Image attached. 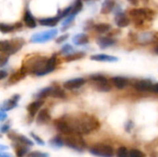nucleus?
<instances>
[{"label": "nucleus", "mask_w": 158, "mask_h": 157, "mask_svg": "<svg viewBox=\"0 0 158 157\" xmlns=\"http://www.w3.org/2000/svg\"><path fill=\"white\" fill-rule=\"evenodd\" d=\"M73 131L78 134H88L94 130H96L100 127V123L97 118L90 115H81L80 117L68 121Z\"/></svg>", "instance_id": "nucleus-1"}, {"label": "nucleus", "mask_w": 158, "mask_h": 157, "mask_svg": "<svg viewBox=\"0 0 158 157\" xmlns=\"http://www.w3.org/2000/svg\"><path fill=\"white\" fill-rule=\"evenodd\" d=\"M80 135L81 134H78V133H72V134L67 135L68 137L65 139V143L69 147L76 151H80V152L83 151L86 148V143Z\"/></svg>", "instance_id": "nucleus-2"}, {"label": "nucleus", "mask_w": 158, "mask_h": 157, "mask_svg": "<svg viewBox=\"0 0 158 157\" xmlns=\"http://www.w3.org/2000/svg\"><path fill=\"white\" fill-rule=\"evenodd\" d=\"M57 32H58V31L56 29H54V30H49V31L34 33L31 37V42L35 43L48 42V41L52 40L53 38H55L57 35Z\"/></svg>", "instance_id": "nucleus-3"}, {"label": "nucleus", "mask_w": 158, "mask_h": 157, "mask_svg": "<svg viewBox=\"0 0 158 157\" xmlns=\"http://www.w3.org/2000/svg\"><path fill=\"white\" fill-rule=\"evenodd\" d=\"M90 152L99 157H113L114 155V150L111 146L106 145V144H95L94 145L91 149Z\"/></svg>", "instance_id": "nucleus-4"}, {"label": "nucleus", "mask_w": 158, "mask_h": 157, "mask_svg": "<svg viewBox=\"0 0 158 157\" xmlns=\"http://www.w3.org/2000/svg\"><path fill=\"white\" fill-rule=\"evenodd\" d=\"M90 80L94 82L95 88L100 92H109L111 90V85L106 77L100 74H94L90 76Z\"/></svg>", "instance_id": "nucleus-5"}, {"label": "nucleus", "mask_w": 158, "mask_h": 157, "mask_svg": "<svg viewBox=\"0 0 158 157\" xmlns=\"http://www.w3.org/2000/svg\"><path fill=\"white\" fill-rule=\"evenodd\" d=\"M55 126L57 129V130H59L61 133L65 134V135H69L72 133H75L72 130V128L70 127V125L69 124V122L67 120L64 119H57L55 121Z\"/></svg>", "instance_id": "nucleus-6"}, {"label": "nucleus", "mask_w": 158, "mask_h": 157, "mask_svg": "<svg viewBox=\"0 0 158 157\" xmlns=\"http://www.w3.org/2000/svg\"><path fill=\"white\" fill-rule=\"evenodd\" d=\"M84 83H85L84 79L77 78V79H73V80H69V81H66L64 83L63 87L66 90H74V89H78V88L81 87Z\"/></svg>", "instance_id": "nucleus-7"}, {"label": "nucleus", "mask_w": 158, "mask_h": 157, "mask_svg": "<svg viewBox=\"0 0 158 157\" xmlns=\"http://www.w3.org/2000/svg\"><path fill=\"white\" fill-rule=\"evenodd\" d=\"M152 81L149 80H141L133 84V88L138 92H148L152 87Z\"/></svg>", "instance_id": "nucleus-8"}, {"label": "nucleus", "mask_w": 158, "mask_h": 157, "mask_svg": "<svg viewBox=\"0 0 158 157\" xmlns=\"http://www.w3.org/2000/svg\"><path fill=\"white\" fill-rule=\"evenodd\" d=\"M19 100V95L16 94L14 96H12V98H10L9 100L6 101L2 105H1V110L2 111H8L13 109L14 107L17 106L18 101Z\"/></svg>", "instance_id": "nucleus-9"}, {"label": "nucleus", "mask_w": 158, "mask_h": 157, "mask_svg": "<svg viewBox=\"0 0 158 157\" xmlns=\"http://www.w3.org/2000/svg\"><path fill=\"white\" fill-rule=\"evenodd\" d=\"M91 59L99 62H116L118 60L117 56H108V55H94L91 56Z\"/></svg>", "instance_id": "nucleus-10"}, {"label": "nucleus", "mask_w": 158, "mask_h": 157, "mask_svg": "<svg viewBox=\"0 0 158 157\" xmlns=\"http://www.w3.org/2000/svg\"><path fill=\"white\" fill-rule=\"evenodd\" d=\"M115 20H116V23L118 27L120 28H124V27H127L129 24H130V19H128V17L120 12V13H118L115 17Z\"/></svg>", "instance_id": "nucleus-11"}, {"label": "nucleus", "mask_w": 158, "mask_h": 157, "mask_svg": "<svg viewBox=\"0 0 158 157\" xmlns=\"http://www.w3.org/2000/svg\"><path fill=\"white\" fill-rule=\"evenodd\" d=\"M23 20H24V23L27 27H29V28H35L36 27V20L29 9H26V11L24 13Z\"/></svg>", "instance_id": "nucleus-12"}, {"label": "nucleus", "mask_w": 158, "mask_h": 157, "mask_svg": "<svg viewBox=\"0 0 158 157\" xmlns=\"http://www.w3.org/2000/svg\"><path fill=\"white\" fill-rule=\"evenodd\" d=\"M50 113L47 109H43L41 110L36 118V122L38 124H45L50 120Z\"/></svg>", "instance_id": "nucleus-13"}, {"label": "nucleus", "mask_w": 158, "mask_h": 157, "mask_svg": "<svg viewBox=\"0 0 158 157\" xmlns=\"http://www.w3.org/2000/svg\"><path fill=\"white\" fill-rule=\"evenodd\" d=\"M43 105H44V101L43 100H38V101H35V102L30 104L28 105V112H29V114L31 117H34L37 114V112L39 111V109L42 107Z\"/></svg>", "instance_id": "nucleus-14"}, {"label": "nucleus", "mask_w": 158, "mask_h": 157, "mask_svg": "<svg viewBox=\"0 0 158 157\" xmlns=\"http://www.w3.org/2000/svg\"><path fill=\"white\" fill-rule=\"evenodd\" d=\"M130 14L134 19H137V20L140 19L141 21H143V19L147 18V16H148V12L143 8H134L130 12Z\"/></svg>", "instance_id": "nucleus-15"}, {"label": "nucleus", "mask_w": 158, "mask_h": 157, "mask_svg": "<svg viewBox=\"0 0 158 157\" xmlns=\"http://www.w3.org/2000/svg\"><path fill=\"white\" fill-rule=\"evenodd\" d=\"M9 137L11 140H14L15 142H17L18 143H20V144H23L25 146H31L33 145L32 142L30 141L29 139H27L26 137L24 136H21V135H18V134H9Z\"/></svg>", "instance_id": "nucleus-16"}, {"label": "nucleus", "mask_w": 158, "mask_h": 157, "mask_svg": "<svg viewBox=\"0 0 158 157\" xmlns=\"http://www.w3.org/2000/svg\"><path fill=\"white\" fill-rule=\"evenodd\" d=\"M10 44H11V47H10L9 55H12V54H15L16 52H18L23 46L24 40H22L21 38H17L15 40L10 41Z\"/></svg>", "instance_id": "nucleus-17"}, {"label": "nucleus", "mask_w": 158, "mask_h": 157, "mask_svg": "<svg viewBox=\"0 0 158 157\" xmlns=\"http://www.w3.org/2000/svg\"><path fill=\"white\" fill-rule=\"evenodd\" d=\"M59 17H54V18H45V19H40L38 22L42 26H48V27H54L56 26L59 21Z\"/></svg>", "instance_id": "nucleus-18"}, {"label": "nucleus", "mask_w": 158, "mask_h": 157, "mask_svg": "<svg viewBox=\"0 0 158 157\" xmlns=\"http://www.w3.org/2000/svg\"><path fill=\"white\" fill-rule=\"evenodd\" d=\"M22 26V24L20 22H18L14 25H8L6 23H0V31L3 33H8L11 32L13 31H15L16 29H19Z\"/></svg>", "instance_id": "nucleus-19"}, {"label": "nucleus", "mask_w": 158, "mask_h": 157, "mask_svg": "<svg viewBox=\"0 0 158 157\" xmlns=\"http://www.w3.org/2000/svg\"><path fill=\"white\" fill-rule=\"evenodd\" d=\"M113 84L118 88V89H123L127 86L129 81L128 79L124 78V77H113L111 79Z\"/></svg>", "instance_id": "nucleus-20"}, {"label": "nucleus", "mask_w": 158, "mask_h": 157, "mask_svg": "<svg viewBox=\"0 0 158 157\" xmlns=\"http://www.w3.org/2000/svg\"><path fill=\"white\" fill-rule=\"evenodd\" d=\"M96 42H97V44L101 48H106L115 43V40L112 38H109V37H100L97 39Z\"/></svg>", "instance_id": "nucleus-21"}, {"label": "nucleus", "mask_w": 158, "mask_h": 157, "mask_svg": "<svg viewBox=\"0 0 158 157\" xmlns=\"http://www.w3.org/2000/svg\"><path fill=\"white\" fill-rule=\"evenodd\" d=\"M116 5V2L115 0H105L103 5H102V8H101V12L103 14H108L110 13L114 6Z\"/></svg>", "instance_id": "nucleus-22"}, {"label": "nucleus", "mask_w": 158, "mask_h": 157, "mask_svg": "<svg viewBox=\"0 0 158 157\" xmlns=\"http://www.w3.org/2000/svg\"><path fill=\"white\" fill-rule=\"evenodd\" d=\"M73 43L76 45H83L89 43V38L85 33H80L73 38Z\"/></svg>", "instance_id": "nucleus-23"}, {"label": "nucleus", "mask_w": 158, "mask_h": 157, "mask_svg": "<svg viewBox=\"0 0 158 157\" xmlns=\"http://www.w3.org/2000/svg\"><path fill=\"white\" fill-rule=\"evenodd\" d=\"M50 96L54 97V98H65L66 93L62 89H60L57 86H55V87H52V89H51Z\"/></svg>", "instance_id": "nucleus-24"}, {"label": "nucleus", "mask_w": 158, "mask_h": 157, "mask_svg": "<svg viewBox=\"0 0 158 157\" xmlns=\"http://www.w3.org/2000/svg\"><path fill=\"white\" fill-rule=\"evenodd\" d=\"M25 76H26V73L23 72V71L20 69L19 71H18V72H16V73H13V74L10 76V78H9V82H10V83H15V82L20 81L21 79H23Z\"/></svg>", "instance_id": "nucleus-25"}, {"label": "nucleus", "mask_w": 158, "mask_h": 157, "mask_svg": "<svg viewBox=\"0 0 158 157\" xmlns=\"http://www.w3.org/2000/svg\"><path fill=\"white\" fill-rule=\"evenodd\" d=\"M85 56V53L83 52H77V53H72V54H69L66 56L65 60L67 62H70V61H74V60H78V59H81L82 57H84Z\"/></svg>", "instance_id": "nucleus-26"}, {"label": "nucleus", "mask_w": 158, "mask_h": 157, "mask_svg": "<svg viewBox=\"0 0 158 157\" xmlns=\"http://www.w3.org/2000/svg\"><path fill=\"white\" fill-rule=\"evenodd\" d=\"M111 26L109 24H106V23H99L97 25H95L94 27V30L99 32V33H105L106 31H108L110 30Z\"/></svg>", "instance_id": "nucleus-27"}, {"label": "nucleus", "mask_w": 158, "mask_h": 157, "mask_svg": "<svg viewBox=\"0 0 158 157\" xmlns=\"http://www.w3.org/2000/svg\"><path fill=\"white\" fill-rule=\"evenodd\" d=\"M10 41H2L0 42V52L5 53L6 55H9V51H10Z\"/></svg>", "instance_id": "nucleus-28"}, {"label": "nucleus", "mask_w": 158, "mask_h": 157, "mask_svg": "<svg viewBox=\"0 0 158 157\" xmlns=\"http://www.w3.org/2000/svg\"><path fill=\"white\" fill-rule=\"evenodd\" d=\"M27 153V148L25 147V145L20 144V143H17L16 145V155L18 157H24Z\"/></svg>", "instance_id": "nucleus-29"}, {"label": "nucleus", "mask_w": 158, "mask_h": 157, "mask_svg": "<svg viewBox=\"0 0 158 157\" xmlns=\"http://www.w3.org/2000/svg\"><path fill=\"white\" fill-rule=\"evenodd\" d=\"M81 8H82V2H81V0H76L74 6H72L71 12H70L69 15H76V14H78L81 10Z\"/></svg>", "instance_id": "nucleus-30"}, {"label": "nucleus", "mask_w": 158, "mask_h": 157, "mask_svg": "<svg viewBox=\"0 0 158 157\" xmlns=\"http://www.w3.org/2000/svg\"><path fill=\"white\" fill-rule=\"evenodd\" d=\"M51 89H52V87H47V88H44V89L41 90V91L37 93V97H38L39 99H44V98H46V97L50 96Z\"/></svg>", "instance_id": "nucleus-31"}, {"label": "nucleus", "mask_w": 158, "mask_h": 157, "mask_svg": "<svg viewBox=\"0 0 158 157\" xmlns=\"http://www.w3.org/2000/svg\"><path fill=\"white\" fill-rule=\"evenodd\" d=\"M117 155H118V157H130V152L128 151L127 148L120 147L118 149Z\"/></svg>", "instance_id": "nucleus-32"}, {"label": "nucleus", "mask_w": 158, "mask_h": 157, "mask_svg": "<svg viewBox=\"0 0 158 157\" xmlns=\"http://www.w3.org/2000/svg\"><path fill=\"white\" fill-rule=\"evenodd\" d=\"M130 157H145L143 153L137 149H132L130 151Z\"/></svg>", "instance_id": "nucleus-33"}, {"label": "nucleus", "mask_w": 158, "mask_h": 157, "mask_svg": "<svg viewBox=\"0 0 158 157\" xmlns=\"http://www.w3.org/2000/svg\"><path fill=\"white\" fill-rule=\"evenodd\" d=\"M50 143L54 145H56L57 147H61L64 145V141L62 139H60V137H56L54 138L52 141H50Z\"/></svg>", "instance_id": "nucleus-34"}, {"label": "nucleus", "mask_w": 158, "mask_h": 157, "mask_svg": "<svg viewBox=\"0 0 158 157\" xmlns=\"http://www.w3.org/2000/svg\"><path fill=\"white\" fill-rule=\"evenodd\" d=\"M27 157H49L48 154L41 152H31L27 155Z\"/></svg>", "instance_id": "nucleus-35"}, {"label": "nucleus", "mask_w": 158, "mask_h": 157, "mask_svg": "<svg viewBox=\"0 0 158 157\" xmlns=\"http://www.w3.org/2000/svg\"><path fill=\"white\" fill-rule=\"evenodd\" d=\"M72 50H73V48H72V46L70 44H66V45L63 46V48L61 50V53L62 54H69V55Z\"/></svg>", "instance_id": "nucleus-36"}, {"label": "nucleus", "mask_w": 158, "mask_h": 157, "mask_svg": "<svg viewBox=\"0 0 158 157\" xmlns=\"http://www.w3.org/2000/svg\"><path fill=\"white\" fill-rule=\"evenodd\" d=\"M68 37H69V34H68V33H67V34H64V35L60 36L59 38H57L56 42V43H60L64 42L65 40H67V39H68Z\"/></svg>", "instance_id": "nucleus-37"}, {"label": "nucleus", "mask_w": 158, "mask_h": 157, "mask_svg": "<svg viewBox=\"0 0 158 157\" xmlns=\"http://www.w3.org/2000/svg\"><path fill=\"white\" fill-rule=\"evenodd\" d=\"M31 137H32V138H33V139H34V140H35V141L37 142V143H39V144H44V141H43L42 139H40V138H39L38 136H36L35 134L31 133Z\"/></svg>", "instance_id": "nucleus-38"}, {"label": "nucleus", "mask_w": 158, "mask_h": 157, "mask_svg": "<svg viewBox=\"0 0 158 157\" xmlns=\"http://www.w3.org/2000/svg\"><path fill=\"white\" fill-rule=\"evenodd\" d=\"M7 61V56H0V66H3Z\"/></svg>", "instance_id": "nucleus-39"}, {"label": "nucleus", "mask_w": 158, "mask_h": 157, "mask_svg": "<svg viewBox=\"0 0 158 157\" xmlns=\"http://www.w3.org/2000/svg\"><path fill=\"white\" fill-rule=\"evenodd\" d=\"M151 92L153 93H158V83H156V84H153L151 89H150Z\"/></svg>", "instance_id": "nucleus-40"}, {"label": "nucleus", "mask_w": 158, "mask_h": 157, "mask_svg": "<svg viewBox=\"0 0 158 157\" xmlns=\"http://www.w3.org/2000/svg\"><path fill=\"white\" fill-rule=\"evenodd\" d=\"M7 77V73L5 70H0V81L6 78Z\"/></svg>", "instance_id": "nucleus-41"}, {"label": "nucleus", "mask_w": 158, "mask_h": 157, "mask_svg": "<svg viewBox=\"0 0 158 157\" xmlns=\"http://www.w3.org/2000/svg\"><path fill=\"white\" fill-rule=\"evenodd\" d=\"M8 129H9V126H8V125H4V126L1 127L0 130H1V131H2L3 133H6V132H7Z\"/></svg>", "instance_id": "nucleus-42"}, {"label": "nucleus", "mask_w": 158, "mask_h": 157, "mask_svg": "<svg viewBox=\"0 0 158 157\" xmlns=\"http://www.w3.org/2000/svg\"><path fill=\"white\" fill-rule=\"evenodd\" d=\"M6 118V115L3 111H0V121H3Z\"/></svg>", "instance_id": "nucleus-43"}, {"label": "nucleus", "mask_w": 158, "mask_h": 157, "mask_svg": "<svg viewBox=\"0 0 158 157\" xmlns=\"http://www.w3.org/2000/svg\"><path fill=\"white\" fill-rule=\"evenodd\" d=\"M129 2H130L131 4H132L133 6H137V5H138V3H139V1H138V0H129Z\"/></svg>", "instance_id": "nucleus-44"}, {"label": "nucleus", "mask_w": 158, "mask_h": 157, "mask_svg": "<svg viewBox=\"0 0 158 157\" xmlns=\"http://www.w3.org/2000/svg\"><path fill=\"white\" fill-rule=\"evenodd\" d=\"M155 51H156V54H158V46H157V47H156Z\"/></svg>", "instance_id": "nucleus-45"}, {"label": "nucleus", "mask_w": 158, "mask_h": 157, "mask_svg": "<svg viewBox=\"0 0 158 157\" xmlns=\"http://www.w3.org/2000/svg\"><path fill=\"white\" fill-rule=\"evenodd\" d=\"M143 1H144V2H147L148 0H143Z\"/></svg>", "instance_id": "nucleus-46"}, {"label": "nucleus", "mask_w": 158, "mask_h": 157, "mask_svg": "<svg viewBox=\"0 0 158 157\" xmlns=\"http://www.w3.org/2000/svg\"><path fill=\"white\" fill-rule=\"evenodd\" d=\"M85 1H89V0H85Z\"/></svg>", "instance_id": "nucleus-47"}]
</instances>
